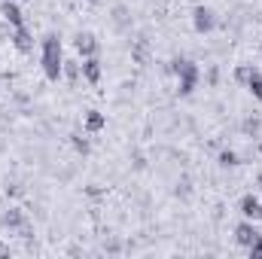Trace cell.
<instances>
[{
  "instance_id": "cell-4",
  "label": "cell",
  "mask_w": 262,
  "mask_h": 259,
  "mask_svg": "<svg viewBox=\"0 0 262 259\" xmlns=\"http://www.w3.org/2000/svg\"><path fill=\"white\" fill-rule=\"evenodd\" d=\"M192 28H195L198 34H210L216 28V12L210 6H195L192 9Z\"/></svg>"
},
{
  "instance_id": "cell-15",
  "label": "cell",
  "mask_w": 262,
  "mask_h": 259,
  "mask_svg": "<svg viewBox=\"0 0 262 259\" xmlns=\"http://www.w3.org/2000/svg\"><path fill=\"white\" fill-rule=\"evenodd\" d=\"M216 162H220L223 168H235V165H241V159H238V153H235V149H223Z\"/></svg>"
},
{
  "instance_id": "cell-18",
  "label": "cell",
  "mask_w": 262,
  "mask_h": 259,
  "mask_svg": "<svg viewBox=\"0 0 262 259\" xmlns=\"http://www.w3.org/2000/svg\"><path fill=\"white\" fill-rule=\"evenodd\" d=\"M247 253H250V259H262V235L250 244V247H247Z\"/></svg>"
},
{
  "instance_id": "cell-21",
  "label": "cell",
  "mask_w": 262,
  "mask_h": 259,
  "mask_svg": "<svg viewBox=\"0 0 262 259\" xmlns=\"http://www.w3.org/2000/svg\"><path fill=\"white\" fill-rule=\"evenodd\" d=\"M89 3H98V0H89Z\"/></svg>"
},
{
  "instance_id": "cell-19",
  "label": "cell",
  "mask_w": 262,
  "mask_h": 259,
  "mask_svg": "<svg viewBox=\"0 0 262 259\" xmlns=\"http://www.w3.org/2000/svg\"><path fill=\"white\" fill-rule=\"evenodd\" d=\"M216 79H220V70H216V67H210V70H207V82H210V85H216Z\"/></svg>"
},
{
  "instance_id": "cell-5",
  "label": "cell",
  "mask_w": 262,
  "mask_h": 259,
  "mask_svg": "<svg viewBox=\"0 0 262 259\" xmlns=\"http://www.w3.org/2000/svg\"><path fill=\"white\" fill-rule=\"evenodd\" d=\"M238 210H241V217L250 220V223H259L262 220V201L253 192H247L241 201H238Z\"/></svg>"
},
{
  "instance_id": "cell-7",
  "label": "cell",
  "mask_w": 262,
  "mask_h": 259,
  "mask_svg": "<svg viewBox=\"0 0 262 259\" xmlns=\"http://www.w3.org/2000/svg\"><path fill=\"white\" fill-rule=\"evenodd\" d=\"M259 235H262V232L250 223V220H244V223H238V226H235V241H238L241 247H250Z\"/></svg>"
},
{
  "instance_id": "cell-11",
  "label": "cell",
  "mask_w": 262,
  "mask_h": 259,
  "mask_svg": "<svg viewBox=\"0 0 262 259\" xmlns=\"http://www.w3.org/2000/svg\"><path fill=\"white\" fill-rule=\"evenodd\" d=\"M82 125H85V131H89V134H98V131H104V125H107V116H104L101 110H89Z\"/></svg>"
},
{
  "instance_id": "cell-20",
  "label": "cell",
  "mask_w": 262,
  "mask_h": 259,
  "mask_svg": "<svg viewBox=\"0 0 262 259\" xmlns=\"http://www.w3.org/2000/svg\"><path fill=\"white\" fill-rule=\"evenodd\" d=\"M0 256H9V247H3V244H0Z\"/></svg>"
},
{
  "instance_id": "cell-13",
  "label": "cell",
  "mask_w": 262,
  "mask_h": 259,
  "mask_svg": "<svg viewBox=\"0 0 262 259\" xmlns=\"http://www.w3.org/2000/svg\"><path fill=\"white\" fill-rule=\"evenodd\" d=\"M247 92L256 98V101H262V73L253 67V73H250V79H247Z\"/></svg>"
},
{
  "instance_id": "cell-1",
  "label": "cell",
  "mask_w": 262,
  "mask_h": 259,
  "mask_svg": "<svg viewBox=\"0 0 262 259\" xmlns=\"http://www.w3.org/2000/svg\"><path fill=\"white\" fill-rule=\"evenodd\" d=\"M40 67H43V76L49 82H58L61 79V67H64V49H61V37L58 34H46L40 40Z\"/></svg>"
},
{
  "instance_id": "cell-6",
  "label": "cell",
  "mask_w": 262,
  "mask_h": 259,
  "mask_svg": "<svg viewBox=\"0 0 262 259\" xmlns=\"http://www.w3.org/2000/svg\"><path fill=\"white\" fill-rule=\"evenodd\" d=\"M73 49L79 52V58H92V55H98V40H95V34L79 31V34L73 37Z\"/></svg>"
},
{
  "instance_id": "cell-14",
  "label": "cell",
  "mask_w": 262,
  "mask_h": 259,
  "mask_svg": "<svg viewBox=\"0 0 262 259\" xmlns=\"http://www.w3.org/2000/svg\"><path fill=\"white\" fill-rule=\"evenodd\" d=\"M70 143H73V149H76L79 156H89V153H92V143H89V137H82V134H70Z\"/></svg>"
},
{
  "instance_id": "cell-12",
  "label": "cell",
  "mask_w": 262,
  "mask_h": 259,
  "mask_svg": "<svg viewBox=\"0 0 262 259\" xmlns=\"http://www.w3.org/2000/svg\"><path fill=\"white\" fill-rule=\"evenodd\" d=\"M61 76H64L70 85H76L79 82V76H82V61H73V58H64V67H61Z\"/></svg>"
},
{
  "instance_id": "cell-17",
  "label": "cell",
  "mask_w": 262,
  "mask_h": 259,
  "mask_svg": "<svg viewBox=\"0 0 262 259\" xmlns=\"http://www.w3.org/2000/svg\"><path fill=\"white\" fill-rule=\"evenodd\" d=\"M250 73H253V64H238L235 67V82H238V85H247Z\"/></svg>"
},
{
  "instance_id": "cell-8",
  "label": "cell",
  "mask_w": 262,
  "mask_h": 259,
  "mask_svg": "<svg viewBox=\"0 0 262 259\" xmlns=\"http://www.w3.org/2000/svg\"><path fill=\"white\" fill-rule=\"evenodd\" d=\"M0 15H3V21H6L9 28L25 25V15H21V9H18L15 0H3V3H0Z\"/></svg>"
},
{
  "instance_id": "cell-3",
  "label": "cell",
  "mask_w": 262,
  "mask_h": 259,
  "mask_svg": "<svg viewBox=\"0 0 262 259\" xmlns=\"http://www.w3.org/2000/svg\"><path fill=\"white\" fill-rule=\"evenodd\" d=\"M9 43H12L21 55H31V52H34V34L28 31V25L9 28Z\"/></svg>"
},
{
  "instance_id": "cell-2",
  "label": "cell",
  "mask_w": 262,
  "mask_h": 259,
  "mask_svg": "<svg viewBox=\"0 0 262 259\" xmlns=\"http://www.w3.org/2000/svg\"><path fill=\"white\" fill-rule=\"evenodd\" d=\"M168 73H174L177 76V92L183 95V98H189L192 92H195L198 85V64L195 61H189V58H171L168 61Z\"/></svg>"
},
{
  "instance_id": "cell-10",
  "label": "cell",
  "mask_w": 262,
  "mask_h": 259,
  "mask_svg": "<svg viewBox=\"0 0 262 259\" xmlns=\"http://www.w3.org/2000/svg\"><path fill=\"white\" fill-rule=\"evenodd\" d=\"M0 223H3V229H9V232H18V229H21L28 220H25V210H21V207H9V210L3 213V220H0Z\"/></svg>"
},
{
  "instance_id": "cell-9",
  "label": "cell",
  "mask_w": 262,
  "mask_h": 259,
  "mask_svg": "<svg viewBox=\"0 0 262 259\" xmlns=\"http://www.w3.org/2000/svg\"><path fill=\"white\" fill-rule=\"evenodd\" d=\"M101 73H104V67H101V61H98V55L82 58V79H85V82L98 85V82H101Z\"/></svg>"
},
{
  "instance_id": "cell-16",
  "label": "cell",
  "mask_w": 262,
  "mask_h": 259,
  "mask_svg": "<svg viewBox=\"0 0 262 259\" xmlns=\"http://www.w3.org/2000/svg\"><path fill=\"white\" fill-rule=\"evenodd\" d=\"M259 128H262V122L256 119V116H247V119H244V125H241V131H244L247 137H256V134H259Z\"/></svg>"
}]
</instances>
